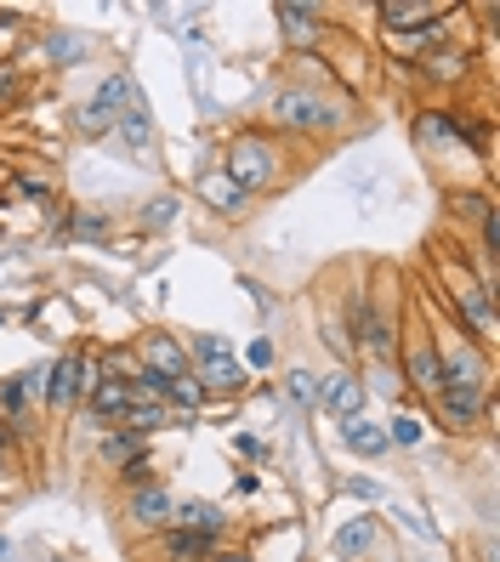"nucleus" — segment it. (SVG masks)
Wrapping results in <instances>:
<instances>
[{
  "label": "nucleus",
  "mask_w": 500,
  "mask_h": 562,
  "mask_svg": "<svg viewBox=\"0 0 500 562\" xmlns=\"http://www.w3.org/2000/svg\"><path fill=\"white\" fill-rule=\"evenodd\" d=\"M216 540L188 535V528H159V562H211Z\"/></svg>",
  "instance_id": "18"
},
{
  "label": "nucleus",
  "mask_w": 500,
  "mask_h": 562,
  "mask_svg": "<svg viewBox=\"0 0 500 562\" xmlns=\"http://www.w3.org/2000/svg\"><path fill=\"white\" fill-rule=\"evenodd\" d=\"M41 381H46V386H41L46 409H80L86 392H91V358H86V352H63Z\"/></svg>",
  "instance_id": "6"
},
{
  "label": "nucleus",
  "mask_w": 500,
  "mask_h": 562,
  "mask_svg": "<svg viewBox=\"0 0 500 562\" xmlns=\"http://www.w3.org/2000/svg\"><path fill=\"white\" fill-rule=\"evenodd\" d=\"M143 483H159L148 454H137V460H125V467H120V488H125V494H131V488H143Z\"/></svg>",
  "instance_id": "30"
},
{
  "label": "nucleus",
  "mask_w": 500,
  "mask_h": 562,
  "mask_svg": "<svg viewBox=\"0 0 500 562\" xmlns=\"http://www.w3.org/2000/svg\"><path fill=\"white\" fill-rule=\"evenodd\" d=\"M466 69H473V52H460V46H444V52H426L415 63V75L432 80V86H460Z\"/></svg>",
  "instance_id": "15"
},
{
  "label": "nucleus",
  "mask_w": 500,
  "mask_h": 562,
  "mask_svg": "<svg viewBox=\"0 0 500 562\" xmlns=\"http://www.w3.org/2000/svg\"><path fill=\"white\" fill-rule=\"evenodd\" d=\"M216 171L233 177L245 193H262V188H274V182L285 177V148L268 137V131H240V137L222 148Z\"/></svg>",
  "instance_id": "1"
},
{
  "label": "nucleus",
  "mask_w": 500,
  "mask_h": 562,
  "mask_svg": "<svg viewBox=\"0 0 500 562\" xmlns=\"http://www.w3.org/2000/svg\"><path fill=\"white\" fill-rule=\"evenodd\" d=\"M109 234V211H75V239H103Z\"/></svg>",
  "instance_id": "31"
},
{
  "label": "nucleus",
  "mask_w": 500,
  "mask_h": 562,
  "mask_svg": "<svg viewBox=\"0 0 500 562\" xmlns=\"http://www.w3.org/2000/svg\"><path fill=\"white\" fill-rule=\"evenodd\" d=\"M18 193H23L29 205H46V200H52V182H41V177H18Z\"/></svg>",
  "instance_id": "34"
},
{
  "label": "nucleus",
  "mask_w": 500,
  "mask_h": 562,
  "mask_svg": "<svg viewBox=\"0 0 500 562\" xmlns=\"http://www.w3.org/2000/svg\"><path fill=\"white\" fill-rule=\"evenodd\" d=\"M455 114H460V109H421V114H415V137L432 143V148L455 143Z\"/></svg>",
  "instance_id": "23"
},
{
  "label": "nucleus",
  "mask_w": 500,
  "mask_h": 562,
  "mask_svg": "<svg viewBox=\"0 0 500 562\" xmlns=\"http://www.w3.org/2000/svg\"><path fill=\"white\" fill-rule=\"evenodd\" d=\"M171 528H188V535H205V540H216V546H222V535H227V512H222V506H211V501H177Z\"/></svg>",
  "instance_id": "14"
},
{
  "label": "nucleus",
  "mask_w": 500,
  "mask_h": 562,
  "mask_svg": "<svg viewBox=\"0 0 500 562\" xmlns=\"http://www.w3.org/2000/svg\"><path fill=\"white\" fill-rule=\"evenodd\" d=\"M0 324H7V313H0Z\"/></svg>",
  "instance_id": "40"
},
{
  "label": "nucleus",
  "mask_w": 500,
  "mask_h": 562,
  "mask_svg": "<svg viewBox=\"0 0 500 562\" xmlns=\"http://www.w3.org/2000/svg\"><path fill=\"white\" fill-rule=\"evenodd\" d=\"M165 426H171V409H165V404H143V398H137V404L125 409V432H137L143 443H148L154 432H165Z\"/></svg>",
  "instance_id": "22"
},
{
  "label": "nucleus",
  "mask_w": 500,
  "mask_h": 562,
  "mask_svg": "<svg viewBox=\"0 0 500 562\" xmlns=\"http://www.w3.org/2000/svg\"><path fill=\"white\" fill-rule=\"evenodd\" d=\"M421 438H426V420H421V415H398L392 432H387V443H404V449H415Z\"/></svg>",
  "instance_id": "29"
},
{
  "label": "nucleus",
  "mask_w": 500,
  "mask_h": 562,
  "mask_svg": "<svg viewBox=\"0 0 500 562\" xmlns=\"http://www.w3.org/2000/svg\"><path fill=\"white\" fill-rule=\"evenodd\" d=\"M114 131L125 137V148H148V137H154V120H148V109L137 103V109H125V114H120V125H114Z\"/></svg>",
  "instance_id": "26"
},
{
  "label": "nucleus",
  "mask_w": 500,
  "mask_h": 562,
  "mask_svg": "<svg viewBox=\"0 0 500 562\" xmlns=\"http://www.w3.org/2000/svg\"><path fill=\"white\" fill-rule=\"evenodd\" d=\"M188 363H199L193 381L205 386V398H240V392L251 386L245 363L233 358V347H227L222 336H193V341H188Z\"/></svg>",
  "instance_id": "3"
},
{
  "label": "nucleus",
  "mask_w": 500,
  "mask_h": 562,
  "mask_svg": "<svg viewBox=\"0 0 500 562\" xmlns=\"http://www.w3.org/2000/svg\"><path fill=\"white\" fill-rule=\"evenodd\" d=\"M274 23H279V35H285L290 46H319V41L330 35L324 7H302V0H279V7H274Z\"/></svg>",
  "instance_id": "10"
},
{
  "label": "nucleus",
  "mask_w": 500,
  "mask_h": 562,
  "mask_svg": "<svg viewBox=\"0 0 500 562\" xmlns=\"http://www.w3.org/2000/svg\"><path fill=\"white\" fill-rule=\"evenodd\" d=\"M376 18H381L387 35L398 41V35H415V29H426V23L455 18V7H444V0H381Z\"/></svg>",
  "instance_id": "9"
},
{
  "label": "nucleus",
  "mask_w": 500,
  "mask_h": 562,
  "mask_svg": "<svg viewBox=\"0 0 500 562\" xmlns=\"http://www.w3.org/2000/svg\"><path fill=\"white\" fill-rule=\"evenodd\" d=\"M171 512H177V501H171V488H165V483H143V488L125 494V522L148 528V535L171 528Z\"/></svg>",
  "instance_id": "11"
},
{
  "label": "nucleus",
  "mask_w": 500,
  "mask_h": 562,
  "mask_svg": "<svg viewBox=\"0 0 500 562\" xmlns=\"http://www.w3.org/2000/svg\"><path fill=\"white\" fill-rule=\"evenodd\" d=\"M125 109H137V86H131V75H109L103 86H97V97H86V103H80L75 125L86 131V137H109Z\"/></svg>",
  "instance_id": "5"
},
{
  "label": "nucleus",
  "mask_w": 500,
  "mask_h": 562,
  "mask_svg": "<svg viewBox=\"0 0 500 562\" xmlns=\"http://www.w3.org/2000/svg\"><path fill=\"white\" fill-rule=\"evenodd\" d=\"M438 370H444V381H484L489 386V352L473 347L466 336H444L438 341Z\"/></svg>",
  "instance_id": "13"
},
{
  "label": "nucleus",
  "mask_w": 500,
  "mask_h": 562,
  "mask_svg": "<svg viewBox=\"0 0 500 562\" xmlns=\"http://www.w3.org/2000/svg\"><path fill=\"white\" fill-rule=\"evenodd\" d=\"M131 404H137V398H131V381H97V375H91L86 415H97V420H125Z\"/></svg>",
  "instance_id": "16"
},
{
  "label": "nucleus",
  "mask_w": 500,
  "mask_h": 562,
  "mask_svg": "<svg viewBox=\"0 0 500 562\" xmlns=\"http://www.w3.org/2000/svg\"><path fill=\"white\" fill-rule=\"evenodd\" d=\"M449 307H455L460 329H473L478 347H489V336H495V290L489 284H466V273H455Z\"/></svg>",
  "instance_id": "8"
},
{
  "label": "nucleus",
  "mask_w": 500,
  "mask_h": 562,
  "mask_svg": "<svg viewBox=\"0 0 500 562\" xmlns=\"http://www.w3.org/2000/svg\"><path fill=\"white\" fill-rule=\"evenodd\" d=\"M319 404L330 409V415H342V420H353L358 409H364V386H358V375H330V381H319Z\"/></svg>",
  "instance_id": "19"
},
{
  "label": "nucleus",
  "mask_w": 500,
  "mask_h": 562,
  "mask_svg": "<svg viewBox=\"0 0 500 562\" xmlns=\"http://www.w3.org/2000/svg\"><path fill=\"white\" fill-rule=\"evenodd\" d=\"M46 52H52V57H63V63H69V57H80V46H75V41H52Z\"/></svg>",
  "instance_id": "37"
},
{
  "label": "nucleus",
  "mask_w": 500,
  "mask_h": 562,
  "mask_svg": "<svg viewBox=\"0 0 500 562\" xmlns=\"http://www.w3.org/2000/svg\"><path fill=\"white\" fill-rule=\"evenodd\" d=\"M7 557H12V540H7V535H0V562H7Z\"/></svg>",
  "instance_id": "39"
},
{
  "label": "nucleus",
  "mask_w": 500,
  "mask_h": 562,
  "mask_svg": "<svg viewBox=\"0 0 500 562\" xmlns=\"http://www.w3.org/2000/svg\"><path fill=\"white\" fill-rule=\"evenodd\" d=\"M432 409H438V420L449 426V432H473V426L489 415V386L484 381H444Z\"/></svg>",
  "instance_id": "7"
},
{
  "label": "nucleus",
  "mask_w": 500,
  "mask_h": 562,
  "mask_svg": "<svg viewBox=\"0 0 500 562\" xmlns=\"http://www.w3.org/2000/svg\"><path fill=\"white\" fill-rule=\"evenodd\" d=\"M29 386H35V375H7V381H0V420H7L12 432L29 415Z\"/></svg>",
  "instance_id": "20"
},
{
  "label": "nucleus",
  "mask_w": 500,
  "mask_h": 562,
  "mask_svg": "<svg viewBox=\"0 0 500 562\" xmlns=\"http://www.w3.org/2000/svg\"><path fill=\"white\" fill-rule=\"evenodd\" d=\"M268 120H274L279 131H296V137H330V131L347 125V109L336 103V97L313 91V86H285V91L274 97Z\"/></svg>",
  "instance_id": "2"
},
{
  "label": "nucleus",
  "mask_w": 500,
  "mask_h": 562,
  "mask_svg": "<svg viewBox=\"0 0 500 562\" xmlns=\"http://www.w3.org/2000/svg\"><path fill=\"white\" fill-rule=\"evenodd\" d=\"M7 449H12V426L0 420V460H7Z\"/></svg>",
  "instance_id": "38"
},
{
  "label": "nucleus",
  "mask_w": 500,
  "mask_h": 562,
  "mask_svg": "<svg viewBox=\"0 0 500 562\" xmlns=\"http://www.w3.org/2000/svg\"><path fill=\"white\" fill-rule=\"evenodd\" d=\"M91 375H97V381H131V375H137V347H109V352H97Z\"/></svg>",
  "instance_id": "24"
},
{
  "label": "nucleus",
  "mask_w": 500,
  "mask_h": 562,
  "mask_svg": "<svg viewBox=\"0 0 500 562\" xmlns=\"http://www.w3.org/2000/svg\"><path fill=\"white\" fill-rule=\"evenodd\" d=\"M137 363H143V370H154L159 381H182V375H193L188 347H182L177 336H159V329L137 341Z\"/></svg>",
  "instance_id": "12"
},
{
  "label": "nucleus",
  "mask_w": 500,
  "mask_h": 562,
  "mask_svg": "<svg viewBox=\"0 0 500 562\" xmlns=\"http://www.w3.org/2000/svg\"><path fill=\"white\" fill-rule=\"evenodd\" d=\"M199 404H205V386H199L193 375H182V381H165V409H199Z\"/></svg>",
  "instance_id": "28"
},
{
  "label": "nucleus",
  "mask_w": 500,
  "mask_h": 562,
  "mask_svg": "<svg viewBox=\"0 0 500 562\" xmlns=\"http://www.w3.org/2000/svg\"><path fill=\"white\" fill-rule=\"evenodd\" d=\"M404 347H398V358H404V386H415L421 398H438V386H444V370H438V336L415 318L404 336H398Z\"/></svg>",
  "instance_id": "4"
},
{
  "label": "nucleus",
  "mask_w": 500,
  "mask_h": 562,
  "mask_svg": "<svg viewBox=\"0 0 500 562\" xmlns=\"http://www.w3.org/2000/svg\"><path fill=\"white\" fill-rule=\"evenodd\" d=\"M199 200H205L216 216H240L251 205V193L233 182V177H222V171H205V177H199Z\"/></svg>",
  "instance_id": "17"
},
{
  "label": "nucleus",
  "mask_w": 500,
  "mask_h": 562,
  "mask_svg": "<svg viewBox=\"0 0 500 562\" xmlns=\"http://www.w3.org/2000/svg\"><path fill=\"white\" fill-rule=\"evenodd\" d=\"M245 363H251V370H268V363H274V341H251Z\"/></svg>",
  "instance_id": "35"
},
{
  "label": "nucleus",
  "mask_w": 500,
  "mask_h": 562,
  "mask_svg": "<svg viewBox=\"0 0 500 562\" xmlns=\"http://www.w3.org/2000/svg\"><path fill=\"white\" fill-rule=\"evenodd\" d=\"M211 562H256V557H251V551H240V546H216V551H211Z\"/></svg>",
  "instance_id": "36"
},
{
  "label": "nucleus",
  "mask_w": 500,
  "mask_h": 562,
  "mask_svg": "<svg viewBox=\"0 0 500 562\" xmlns=\"http://www.w3.org/2000/svg\"><path fill=\"white\" fill-rule=\"evenodd\" d=\"M370 546H376V522H370V517H358V522H347L342 535H336V551H342V557H364V551H370Z\"/></svg>",
  "instance_id": "27"
},
{
  "label": "nucleus",
  "mask_w": 500,
  "mask_h": 562,
  "mask_svg": "<svg viewBox=\"0 0 500 562\" xmlns=\"http://www.w3.org/2000/svg\"><path fill=\"white\" fill-rule=\"evenodd\" d=\"M23 97V80H18V69H7V63H0V109H12Z\"/></svg>",
  "instance_id": "33"
},
{
  "label": "nucleus",
  "mask_w": 500,
  "mask_h": 562,
  "mask_svg": "<svg viewBox=\"0 0 500 562\" xmlns=\"http://www.w3.org/2000/svg\"><path fill=\"white\" fill-rule=\"evenodd\" d=\"M137 454H143V438H137V432H125V426L97 443V460H103V467H114V472L125 467V460H137Z\"/></svg>",
  "instance_id": "25"
},
{
  "label": "nucleus",
  "mask_w": 500,
  "mask_h": 562,
  "mask_svg": "<svg viewBox=\"0 0 500 562\" xmlns=\"http://www.w3.org/2000/svg\"><path fill=\"white\" fill-rule=\"evenodd\" d=\"M285 386H290V398H296V404H319V381H313L308 370H290Z\"/></svg>",
  "instance_id": "32"
},
{
  "label": "nucleus",
  "mask_w": 500,
  "mask_h": 562,
  "mask_svg": "<svg viewBox=\"0 0 500 562\" xmlns=\"http://www.w3.org/2000/svg\"><path fill=\"white\" fill-rule=\"evenodd\" d=\"M342 438H347V449H358V454H387L392 443H387V432H381V426H370V420H364V415H353V420H342Z\"/></svg>",
  "instance_id": "21"
}]
</instances>
